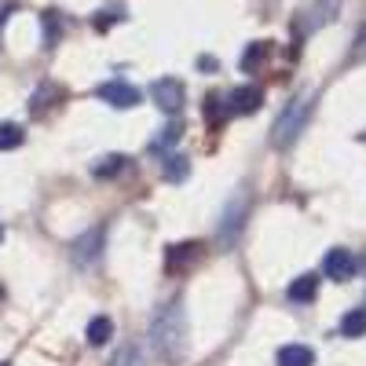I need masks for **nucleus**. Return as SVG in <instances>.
Segmentation results:
<instances>
[{"instance_id": "27", "label": "nucleus", "mask_w": 366, "mask_h": 366, "mask_svg": "<svg viewBox=\"0 0 366 366\" xmlns=\"http://www.w3.org/2000/svg\"><path fill=\"white\" fill-rule=\"evenodd\" d=\"M0 242H4V227H0Z\"/></svg>"}, {"instance_id": "25", "label": "nucleus", "mask_w": 366, "mask_h": 366, "mask_svg": "<svg viewBox=\"0 0 366 366\" xmlns=\"http://www.w3.org/2000/svg\"><path fill=\"white\" fill-rule=\"evenodd\" d=\"M198 66H202V70H217V59L205 55V59H198Z\"/></svg>"}, {"instance_id": "29", "label": "nucleus", "mask_w": 366, "mask_h": 366, "mask_svg": "<svg viewBox=\"0 0 366 366\" xmlns=\"http://www.w3.org/2000/svg\"><path fill=\"white\" fill-rule=\"evenodd\" d=\"M0 366H4V362H0Z\"/></svg>"}, {"instance_id": "12", "label": "nucleus", "mask_w": 366, "mask_h": 366, "mask_svg": "<svg viewBox=\"0 0 366 366\" xmlns=\"http://www.w3.org/2000/svg\"><path fill=\"white\" fill-rule=\"evenodd\" d=\"M179 136H183V125H176V121H169V125L150 139V154H165V150H172L176 143H179Z\"/></svg>"}, {"instance_id": "10", "label": "nucleus", "mask_w": 366, "mask_h": 366, "mask_svg": "<svg viewBox=\"0 0 366 366\" xmlns=\"http://www.w3.org/2000/svg\"><path fill=\"white\" fill-rule=\"evenodd\" d=\"M198 257H202V242H183V246H172V249H169L165 267H169V271H179V267L194 264Z\"/></svg>"}, {"instance_id": "22", "label": "nucleus", "mask_w": 366, "mask_h": 366, "mask_svg": "<svg viewBox=\"0 0 366 366\" xmlns=\"http://www.w3.org/2000/svg\"><path fill=\"white\" fill-rule=\"evenodd\" d=\"M22 143V129L19 125H0V150H15Z\"/></svg>"}, {"instance_id": "26", "label": "nucleus", "mask_w": 366, "mask_h": 366, "mask_svg": "<svg viewBox=\"0 0 366 366\" xmlns=\"http://www.w3.org/2000/svg\"><path fill=\"white\" fill-rule=\"evenodd\" d=\"M8 15H11V4H8V8H0V22H4Z\"/></svg>"}, {"instance_id": "24", "label": "nucleus", "mask_w": 366, "mask_h": 366, "mask_svg": "<svg viewBox=\"0 0 366 366\" xmlns=\"http://www.w3.org/2000/svg\"><path fill=\"white\" fill-rule=\"evenodd\" d=\"M117 19H121V11L110 8V11H99V19H92V26H96V29H107V26H114Z\"/></svg>"}, {"instance_id": "11", "label": "nucleus", "mask_w": 366, "mask_h": 366, "mask_svg": "<svg viewBox=\"0 0 366 366\" xmlns=\"http://www.w3.org/2000/svg\"><path fill=\"white\" fill-rule=\"evenodd\" d=\"M99 246H103V231H92V234L77 238L74 242V260L77 264H92V260L99 257Z\"/></svg>"}, {"instance_id": "9", "label": "nucleus", "mask_w": 366, "mask_h": 366, "mask_svg": "<svg viewBox=\"0 0 366 366\" xmlns=\"http://www.w3.org/2000/svg\"><path fill=\"white\" fill-rule=\"evenodd\" d=\"M286 293H290L293 304H312V300L319 297V274H300V279L290 282Z\"/></svg>"}, {"instance_id": "5", "label": "nucleus", "mask_w": 366, "mask_h": 366, "mask_svg": "<svg viewBox=\"0 0 366 366\" xmlns=\"http://www.w3.org/2000/svg\"><path fill=\"white\" fill-rule=\"evenodd\" d=\"M246 212H249L246 194H234V202L227 205L224 220H220V242H224V246H234V238L242 234V224H246Z\"/></svg>"}, {"instance_id": "19", "label": "nucleus", "mask_w": 366, "mask_h": 366, "mask_svg": "<svg viewBox=\"0 0 366 366\" xmlns=\"http://www.w3.org/2000/svg\"><path fill=\"white\" fill-rule=\"evenodd\" d=\"M187 176H191V162L187 158H179V154H169L165 158V179L169 183H183Z\"/></svg>"}, {"instance_id": "23", "label": "nucleus", "mask_w": 366, "mask_h": 366, "mask_svg": "<svg viewBox=\"0 0 366 366\" xmlns=\"http://www.w3.org/2000/svg\"><path fill=\"white\" fill-rule=\"evenodd\" d=\"M366 59V26L355 34V41H352V51H348V63H362Z\"/></svg>"}, {"instance_id": "14", "label": "nucleus", "mask_w": 366, "mask_h": 366, "mask_svg": "<svg viewBox=\"0 0 366 366\" xmlns=\"http://www.w3.org/2000/svg\"><path fill=\"white\" fill-rule=\"evenodd\" d=\"M267 55H271V44H267V41H253V44H249L246 51H242V59H238V66L246 70V74H253V70H257V66L264 63Z\"/></svg>"}, {"instance_id": "2", "label": "nucleus", "mask_w": 366, "mask_h": 366, "mask_svg": "<svg viewBox=\"0 0 366 366\" xmlns=\"http://www.w3.org/2000/svg\"><path fill=\"white\" fill-rule=\"evenodd\" d=\"M308 114H312V96H297V99L279 114V121H274V129H271V143L279 147V150L293 147V139L300 136V129L308 125Z\"/></svg>"}, {"instance_id": "28", "label": "nucleus", "mask_w": 366, "mask_h": 366, "mask_svg": "<svg viewBox=\"0 0 366 366\" xmlns=\"http://www.w3.org/2000/svg\"><path fill=\"white\" fill-rule=\"evenodd\" d=\"M0 297H4V290H0Z\"/></svg>"}, {"instance_id": "6", "label": "nucleus", "mask_w": 366, "mask_h": 366, "mask_svg": "<svg viewBox=\"0 0 366 366\" xmlns=\"http://www.w3.org/2000/svg\"><path fill=\"white\" fill-rule=\"evenodd\" d=\"M96 96H99L103 103L117 107V110H129V107L139 103V92H136L132 84H125V81H107V84H99Z\"/></svg>"}, {"instance_id": "3", "label": "nucleus", "mask_w": 366, "mask_h": 366, "mask_svg": "<svg viewBox=\"0 0 366 366\" xmlns=\"http://www.w3.org/2000/svg\"><path fill=\"white\" fill-rule=\"evenodd\" d=\"M337 8H341V0H312L304 11H297V37L304 41L308 34H315L319 26H326L333 15H337Z\"/></svg>"}, {"instance_id": "21", "label": "nucleus", "mask_w": 366, "mask_h": 366, "mask_svg": "<svg viewBox=\"0 0 366 366\" xmlns=\"http://www.w3.org/2000/svg\"><path fill=\"white\" fill-rule=\"evenodd\" d=\"M59 34H63V19H59V11H44V44L55 48Z\"/></svg>"}, {"instance_id": "1", "label": "nucleus", "mask_w": 366, "mask_h": 366, "mask_svg": "<svg viewBox=\"0 0 366 366\" xmlns=\"http://www.w3.org/2000/svg\"><path fill=\"white\" fill-rule=\"evenodd\" d=\"M150 345L165 362H179L187 352V315H183V304L169 300L154 312L150 319Z\"/></svg>"}, {"instance_id": "20", "label": "nucleus", "mask_w": 366, "mask_h": 366, "mask_svg": "<svg viewBox=\"0 0 366 366\" xmlns=\"http://www.w3.org/2000/svg\"><path fill=\"white\" fill-rule=\"evenodd\" d=\"M110 366H147V362H143V352L136 345H125V348H117V355L110 359Z\"/></svg>"}, {"instance_id": "13", "label": "nucleus", "mask_w": 366, "mask_h": 366, "mask_svg": "<svg viewBox=\"0 0 366 366\" xmlns=\"http://www.w3.org/2000/svg\"><path fill=\"white\" fill-rule=\"evenodd\" d=\"M227 117H231V103L224 96H205V121L212 129H220Z\"/></svg>"}, {"instance_id": "17", "label": "nucleus", "mask_w": 366, "mask_h": 366, "mask_svg": "<svg viewBox=\"0 0 366 366\" xmlns=\"http://www.w3.org/2000/svg\"><path fill=\"white\" fill-rule=\"evenodd\" d=\"M125 165H129V158L107 154V158H99L96 165H92V176H96V179H110V176H117V172H125Z\"/></svg>"}, {"instance_id": "4", "label": "nucleus", "mask_w": 366, "mask_h": 366, "mask_svg": "<svg viewBox=\"0 0 366 366\" xmlns=\"http://www.w3.org/2000/svg\"><path fill=\"white\" fill-rule=\"evenodd\" d=\"M150 99H154L158 110H165V114H179L183 99H187V88H183V81H176V77H162V81L150 84Z\"/></svg>"}, {"instance_id": "16", "label": "nucleus", "mask_w": 366, "mask_h": 366, "mask_svg": "<svg viewBox=\"0 0 366 366\" xmlns=\"http://www.w3.org/2000/svg\"><path fill=\"white\" fill-rule=\"evenodd\" d=\"M312 362H315V355H312V348H304V345L279 348V366H312Z\"/></svg>"}, {"instance_id": "8", "label": "nucleus", "mask_w": 366, "mask_h": 366, "mask_svg": "<svg viewBox=\"0 0 366 366\" xmlns=\"http://www.w3.org/2000/svg\"><path fill=\"white\" fill-rule=\"evenodd\" d=\"M227 103H231V114H257V110H260V103H264V92H260L257 84L234 88L231 96H227Z\"/></svg>"}, {"instance_id": "7", "label": "nucleus", "mask_w": 366, "mask_h": 366, "mask_svg": "<svg viewBox=\"0 0 366 366\" xmlns=\"http://www.w3.org/2000/svg\"><path fill=\"white\" fill-rule=\"evenodd\" d=\"M355 267H359V260L352 257V249H330L322 257V271L330 274L333 282H348L355 274Z\"/></svg>"}, {"instance_id": "18", "label": "nucleus", "mask_w": 366, "mask_h": 366, "mask_svg": "<svg viewBox=\"0 0 366 366\" xmlns=\"http://www.w3.org/2000/svg\"><path fill=\"white\" fill-rule=\"evenodd\" d=\"M341 333H345V337H362V333H366V308H352L341 319Z\"/></svg>"}, {"instance_id": "15", "label": "nucleus", "mask_w": 366, "mask_h": 366, "mask_svg": "<svg viewBox=\"0 0 366 366\" xmlns=\"http://www.w3.org/2000/svg\"><path fill=\"white\" fill-rule=\"evenodd\" d=\"M110 337H114V322H110L107 315H96V319L88 322V345H92V348H103Z\"/></svg>"}]
</instances>
